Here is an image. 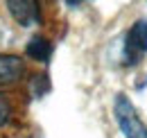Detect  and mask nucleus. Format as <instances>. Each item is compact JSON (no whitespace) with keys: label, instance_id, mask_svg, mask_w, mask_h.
Wrapping results in <instances>:
<instances>
[{"label":"nucleus","instance_id":"1","mask_svg":"<svg viewBox=\"0 0 147 138\" xmlns=\"http://www.w3.org/2000/svg\"><path fill=\"white\" fill-rule=\"evenodd\" d=\"M113 116L120 127V131L125 138H147V127L145 122L138 118V111L134 109V104L129 102L127 95H115L113 100Z\"/></svg>","mask_w":147,"mask_h":138},{"label":"nucleus","instance_id":"2","mask_svg":"<svg viewBox=\"0 0 147 138\" xmlns=\"http://www.w3.org/2000/svg\"><path fill=\"white\" fill-rule=\"evenodd\" d=\"M147 52V20L140 18L136 20L127 32L125 39V61L127 64H136V59Z\"/></svg>","mask_w":147,"mask_h":138},{"label":"nucleus","instance_id":"3","mask_svg":"<svg viewBox=\"0 0 147 138\" xmlns=\"http://www.w3.org/2000/svg\"><path fill=\"white\" fill-rule=\"evenodd\" d=\"M7 9L20 27H32L41 20L38 0H7Z\"/></svg>","mask_w":147,"mask_h":138},{"label":"nucleus","instance_id":"4","mask_svg":"<svg viewBox=\"0 0 147 138\" xmlns=\"http://www.w3.org/2000/svg\"><path fill=\"white\" fill-rule=\"evenodd\" d=\"M25 61L14 54H0V86H9L23 79Z\"/></svg>","mask_w":147,"mask_h":138},{"label":"nucleus","instance_id":"5","mask_svg":"<svg viewBox=\"0 0 147 138\" xmlns=\"http://www.w3.org/2000/svg\"><path fill=\"white\" fill-rule=\"evenodd\" d=\"M25 54L30 59L38 61V64H45L50 59V54H52V43L45 36H32L30 43H27V48H25Z\"/></svg>","mask_w":147,"mask_h":138},{"label":"nucleus","instance_id":"6","mask_svg":"<svg viewBox=\"0 0 147 138\" xmlns=\"http://www.w3.org/2000/svg\"><path fill=\"white\" fill-rule=\"evenodd\" d=\"M11 118V109H9V102L5 100V95L0 93V127H5Z\"/></svg>","mask_w":147,"mask_h":138},{"label":"nucleus","instance_id":"7","mask_svg":"<svg viewBox=\"0 0 147 138\" xmlns=\"http://www.w3.org/2000/svg\"><path fill=\"white\" fill-rule=\"evenodd\" d=\"M66 2H68L70 7H77V5H79V0H66Z\"/></svg>","mask_w":147,"mask_h":138}]
</instances>
